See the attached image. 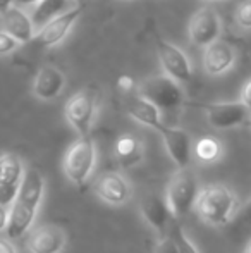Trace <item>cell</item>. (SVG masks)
Segmentation results:
<instances>
[{"label":"cell","instance_id":"8","mask_svg":"<svg viewBox=\"0 0 251 253\" xmlns=\"http://www.w3.org/2000/svg\"><path fill=\"white\" fill-rule=\"evenodd\" d=\"M222 21L212 7H200L188 23V37L193 47L207 48L220 38Z\"/></svg>","mask_w":251,"mask_h":253},{"label":"cell","instance_id":"21","mask_svg":"<svg viewBox=\"0 0 251 253\" xmlns=\"http://www.w3.org/2000/svg\"><path fill=\"white\" fill-rule=\"evenodd\" d=\"M193 155L196 157L200 162L212 164L222 157V143L214 136H203L194 141Z\"/></svg>","mask_w":251,"mask_h":253},{"label":"cell","instance_id":"33","mask_svg":"<svg viewBox=\"0 0 251 253\" xmlns=\"http://www.w3.org/2000/svg\"><path fill=\"white\" fill-rule=\"evenodd\" d=\"M12 2L14 0H0V14H3L7 9L12 7Z\"/></svg>","mask_w":251,"mask_h":253},{"label":"cell","instance_id":"16","mask_svg":"<svg viewBox=\"0 0 251 253\" xmlns=\"http://www.w3.org/2000/svg\"><path fill=\"white\" fill-rule=\"evenodd\" d=\"M26 245L31 253H61L66 247V234L61 227L43 224L31 231Z\"/></svg>","mask_w":251,"mask_h":253},{"label":"cell","instance_id":"14","mask_svg":"<svg viewBox=\"0 0 251 253\" xmlns=\"http://www.w3.org/2000/svg\"><path fill=\"white\" fill-rule=\"evenodd\" d=\"M0 30L9 33L14 40H17L21 45L30 43L35 40V24L31 16L26 10L19 9V7H10L5 12L2 14V19H0Z\"/></svg>","mask_w":251,"mask_h":253},{"label":"cell","instance_id":"31","mask_svg":"<svg viewBox=\"0 0 251 253\" xmlns=\"http://www.w3.org/2000/svg\"><path fill=\"white\" fill-rule=\"evenodd\" d=\"M7 226H9V209L0 207V231H7Z\"/></svg>","mask_w":251,"mask_h":253},{"label":"cell","instance_id":"9","mask_svg":"<svg viewBox=\"0 0 251 253\" xmlns=\"http://www.w3.org/2000/svg\"><path fill=\"white\" fill-rule=\"evenodd\" d=\"M81 12H83V5H72L69 10L55 16L54 19H50L36 31L33 42L41 48H50L59 45L72 30L74 23L79 19Z\"/></svg>","mask_w":251,"mask_h":253},{"label":"cell","instance_id":"7","mask_svg":"<svg viewBox=\"0 0 251 253\" xmlns=\"http://www.w3.org/2000/svg\"><path fill=\"white\" fill-rule=\"evenodd\" d=\"M155 50H157L160 66L164 69V74L178 81L179 84L188 83L193 78V67L184 52L174 45L172 42L162 38L160 35L155 33Z\"/></svg>","mask_w":251,"mask_h":253},{"label":"cell","instance_id":"11","mask_svg":"<svg viewBox=\"0 0 251 253\" xmlns=\"http://www.w3.org/2000/svg\"><path fill=\"white\" fill-rule=\"evenodd\" d=\"M158 134L162 136L169 157L179 169H188L191 157H193V140L188 134V131L174 126H164L158 129Z\"/></svg>","mask_w":251,"mask_h":253},{"label":"cell","instance_id":"15","mask_svg":"<svg viewBox=\"0 0 251 253\" xmlns=\"http://www.w3.org/2000/svg\"><path fill=\"white\" fill-rule=\"evenodd\" d=\"M66 86V76L59 67L43 66L33 80V95L41 102H52L61 97Z\"/></svg>","mask_w":251,"mask_h":253},{"label":"cell","instance_id":"24","mask_svg":"<svg viewBox=\"0 0 251 253\" xmlns=\"http://www.w3.org/2000/svg\"><path fill=\"white\" fill-rule=\"evenodd\" d=\"M21 183H10V184H0V207L10 209L17 193H19Z\"/></svg>","mask_w":251,"mask_h":253},{"label":"cell","instance_id":"6","mask_svg":"<svg viewBox=\"0 0 251 253\" xmlns=\"http://www.w3.org/2000/svg\"><path fill=\"white\" fill-rule=\"evenodd\" d=\"M97 114V91L93 88H83L76 91L64 105V116L67 123L76 129L79 136H90Z\"/></svg>","mask_w":251,"mask_h":253},{"label":"cell","instance_id":"19","mask_svg":"<svg viewBox=\"0 0 251 253\" xmlns=\"http://www.w3.org/2000/svg\"><path fill=\"white\" fill-rule=\"evenodd\" d=\"M114 153L115 159L119 160V164L122 167L131 169V167H136L143 160V145L133 134H122V136H119L115 140Z\"/></svg>","mask_w":251,"mask_h":253},{"label":"cell","instance_id":"22","mask_svg":"<svg viewBox=\"0 0 251 253\" xmlns=\"http://www.w3.org/2000/svg\"><path fill=\"white\" fill-rule=\"evenodd\" d=\"M169 234H171L172 240L176 241V247H178L179 253H198V248L189 241V238L186 236L184 229H182L181 224H179L178 220H176V222L171 226V231H169Z\"/></svg>","mask_w":251,"mask_h":253},{"label":"cell","instance_id":"4","mask_svg":"<svg viewBox=\"0 0 251 253\" xmlns=\"http://www.w3.org/2000/svg\"><path fill=\"white\" fill-rule=\"evenodd\" d=\"M97 166V148L91 136H79L64 157V174L76 186H83Z\"/></svg>","mask_w":251,"mask_h":253},{"label":"cell","instance_id":"35","mask_svg":"<svg viewBox=\"0 0 251 253\" xmlns=\"http://www.w3.org/2000/svg\"><path fill=\"white\" fill-rule=\"evenodd\" d=\"M2 160H3V153H0V169H2Z\"/></svg>","mask_w":251,"mask_h":253},{"label":"cell","instance_id":"5","mask_svg":"<svg viewBox=\"0 0 251 253\" xmlns=\"http://www.w3.org/2000/svg\"><path fill=\"white\" fill-rule=\"evenodd\" d=\"M198 179L189 169H179L171 177L165 191V202L176 219L188 215L198 198Z\"/></svg>","mask_w":251,"mask_h":253},{"label":"cell","instance_id":"13","mask_svg":"<svg viewBox=\"0 0 251 253\" xmlns=\"http://www.w3.org/2000/svg\"><path fill=\"white\" fill-rule=\"evenodd\" d=\"M236 48L224 40H217L207 48H203L201 66L208 76H222L227 71H231L236 64Z\"/></svg>","mask_w":251,"mask_h":253},{"label":"cell","instance_id":"36","mask_svg":"<svg viewBox=\"0 0 251 253\" xmlns=\"http://www.w3.org/2000/svg\"><path fill=\"white\" fill-rule=\"evenodd\" d=\"M248 126H250V129H251V117L248 119Z\"/></svg>","mask_w":251,"mask_h":253},{"label":"cell","instance_id":"1","mask_svg":"<svg viewBox=\"0 0 251 253\" xmlns=\"http://www.w3.org/2000/svg\"><path fill=\"white\" fill-rule=\"evenodd\" d=\"M45 193V179L40 170L31 167L24 170L23 181H21L19 193L12 207L9 209V226H7V236L21 238L28 233L35 217L40 209L41 198Z\"/></svg>","mask_w":251,"mask_h":253},{"label":"cell","instance_id":"3","mask_svg":"<svg viewBox=\"0 0 251 253\" xmlns=\"http://www.w3.org/2000/svg\"><path fill=\"white\" fill-rule=\"evenodd\" d=\"M138 95L153 103L158 110H176L184 103L182 86L167 74H153L138 84Z\"/></svg>","mask_w":251,"mask_h":253},{"label":"cell","instance_id":"28","mask_svg":"<svg viewBox=\"0 0 251 253\" xmlns=\"http://www.w3.org/2000/svg\"><path fill=\"white\" fill-rule=\"evenodd\" d=\"M239 102L243 103V105L246 107V109L251 112V78L248 81H246L245 84H243L241 88V97H239Z\"/></svg>","mask_w":251,"mask_h":253},{"label":"cell","instance_id":"17","mask_svg":"<svg viewBox=\"0 0 251 253\" xmlns=\"http://www.w3.org/2000/svg\"><path fill=\"white\" fill-rule=\"evenodd\" d=\"M95 191L108 205H124L131 198L129 183L119 172H104L95 184Z\"/></svg>","mask_w":251,"mask_h":253},{"label":"cell","instance_id":"25","mask_svg":"<svg viewBox=\"0 0 251 253\" xmlns=\"http://www.w3.org/2000/svg\"><path fill=\"white\" fill-rule=\"evenodd\" d=\"M21 47V43L17 40H14L9 33L0 30V55H9V53L16 52Z\"/></svg>","mask_w":251,"mask_h":253},{"label":"cell","instance_id":"20","mask_svg":"<svg viewBox=\"0 0 251 253\" xmlns=\"http://www.w3.org/2000/svg\"><path fill=\"white\" fill-rule=\"evenodd\" d=\"M71 7H72L71 5V0H43L41 3H38L31 19H33V24H38L41 28L50 19H54L55 16L69 10Z\"/></svg>","mask_w":251,"mask_h":253},{"label":"cell","instance_id":"30","mask_svg":"<svg viewBox=\"0 0 251 253\" xmlns=\"http://www.w3.org/2000/svg\"><path fill=\"white\" fill-rule=\"evenodd\" d=\"M43 0H14L12 5L14 7H19V9H24V7H35L38 3H41Z\"/></svg>","mask_w":251,"mask_h":253},{"label":"cell","instance_id":"10","mask_svg":"<svg viewBox=\"0 0 251 253\" xmlns=\"http://www.w3.org/2000/svg\"><path fill=\"white\" fill-rule=\"evenodd\" d=\"M205 117L214 129H232L248 123L250 110L241 102H215L203 107Z\"/></svg>","mask_w":251,"mask_h":253},{"label":"cell","instance_id":"2","mask_svg":"<svg viewBox=\"0 0 251 253\" xmlns=\"http://www.w3.org/2000/svg\"><path fill=\"white\" fill-rule=\"evenodd\" d=\"M194 209L198 215L210 226H225L231 222L238 210V200L227 186L210 184L198 193Z\"/></svg>","mask_w":251,"mask_h":253},{"label":"cell","instance_id":"26","mask_svg":"<svg viewBox=\"0 0 251 253\" xmlns=\"http://www.w3.org/2000/svg\"><path fill=\"white\" fill-rule=\"evenodd\" d=\"M117 88L121 93L124 95H131L134 90H138V84L136 81H134L133 76H129V74H121L117 80Z\"/></svg>","mask_w":251,"mask_h":253},{"label":"cell","instance_id":"18","mask_svg":"<svg viewBox=\"0 0 251 253\" xmlns=\"http://www.w3.org/2000/svg\"><path fill=\"white\" fill-rule=\"evenodd\" d=\"M124 109L129 114V117H133L136 123L143 124L146 127H151L158 133L164 121H162V114L153 103H150L146 98H143L141 95H126L124 98Z\"/></svg>","mask_w":251,"mask_h":253},{"label":"cell","instance_id":"32","mask_svg":"<svg viewBox=\"0 0 251 253\" xmlns=\"http://www.w3.org/2000/svg\"><path fill=\"white\" fill-rule=\"evenodd\" d=\"M0 253H17V252H16L14 245L10 243L9 240H3V238H0Z\"/></svg>","mask_w":251,"mask_h":253},{"label":"cell","instance_id":"27","mask_svg":"<svg viewBox=\"0 0 251 253\" xmlns=\"http://www.w3.org/2000/svg\"><path fill=\"white\" fill-rule=\"evenodd\" d=\"M153 253H179V252H178V247H176V241L172 240L171 234H167V236H162L160 240H158Z\"/></svg>","mask_w":251,"mask_h":253},{"label":"cell","instance_id":"34","mask_svg":"<svg viewBox=\"0 0 251 253\" xmlns=\"http://www.w3.org/2000/svg\"><path fill=\"white\" fill-rule=\"evenodd\" d=\"M245 253H251V241L248 245H246V248H245Z\"/></svg>","mask_w":251,"mask_h":253},{"label":"cell","instance_id":"12","mask_svg":"<svg viewBox=\"0 0 251 253\" xmlns=\"http://www.w3.org/2000/svg\"><path fill=\"white\" fill-rule=\"evenodd\" d=\"M141 215L148 222L151 229L158 233V236H167L171 226L176 222V217L172 215L171 209H169L165 197H158V195H146L141 200L140 205Z\"/></svg>","mask_w":251,"mask_h":253},{"label":"cell","instance_id":"23","mask_svg":"<svg viewBox=\"0 0 251 253\" xmlns=\"http://www.w3.org/2000/svg\"><path fill=\"white\" fill-rule=\"evenodd\" d=\"M234 23L238 28L250 31L251 30V0H243L234 10Z\"/></svg>","mask_w":251,"mask_h":253},{"label":"cell","instance_id":"29","mask_svg":"<svg viewBox=\"0 0 251 253\" xmlns=\"http://www.w3.org/2000/svg\"><path fill=\"white\" fill-rule=\"evenodd\" d=\"M239 222L251 224V198L245 203V207L241 209V213H239Z\"/></svg>","mask_w":251,"mask_h":253}]
</instances>
